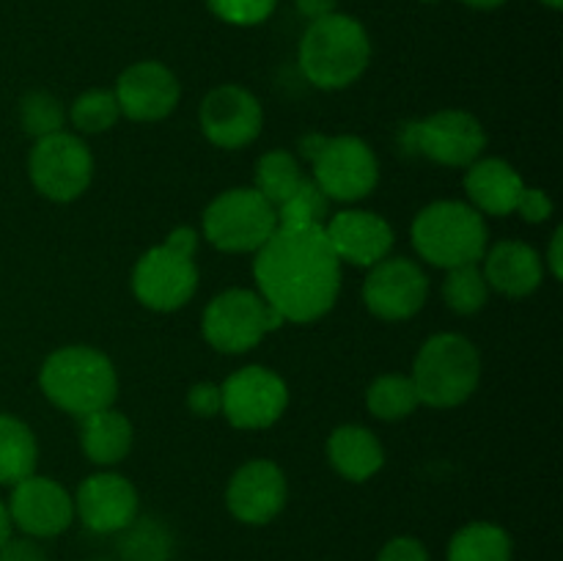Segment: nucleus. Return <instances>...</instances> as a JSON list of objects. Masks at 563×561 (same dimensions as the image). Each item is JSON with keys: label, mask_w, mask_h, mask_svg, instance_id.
Segmentation results:
<instances>
[{"label": "nucleus", "mask_w": 563, "mask_h": 561, "mask_svg": "<svg viewBox=\"0 0 563 561\" xmlns=\"http://www.w3.org/2000/svg\"><path fill=\"white\" fill-rule=\"evenodd\" d=\"M553 198L548 193L539 190V187H522L515 212L528 223H544V220L553 218Z\"/></svg>", "instance_id": "nucleus-35"}, {"label": "nucleus", "mask_w": 563, "mask_h": 561, "mask_svg": "<svg viewBox=\"0 0 563 561\" xmlns=\"http://www.w3.org/2000/svg\"><path fill=\"white\" fill-rule=\"evenodd\" d=\"M284 324V317L253 289H225L203 308L201 330L212 350L240 355Z\"/></svg>", "instance_id": "nucleus-7"}, {"label": "nucleus", "mask_w": 563, "mask_h": 561, "mask_svg": "<svg viewBox=\"0 0 563 561\" xmlns=\"http://www.w3.org/2000/svg\"><path fill=\"white\" fill-rule=\"evenodd\" d=\"M38 443L33 429L22 418L0 413V484L16 482L36 473Z\"/></svg>", "instance_id": "nucleus-24"}, {"label": "nucleus", "mask_w": 563, "mask_h": 561, "mask_svg": "<svg viewBox=\"0 0 563 561\" xmlns=\"http://www.w3.org/2000/svg\"><path fill=\"white\" fill-rule=\"evenodd\" d=\"M187 407L198 418L223 416V391L218 383H196L187 391Z\"/></svg>", "instance_id": "nucleus-34"}, {"label": "nucleus", "mask_w": 563, "mask_h": 561, "mask_svg": "<svg viewBox=\"0 0 563 561\" xmlns=\"http://www.w3.org/2000/svg\"><path fill=\"white\" fill-rule=\"evenodd\" d=\"M522 187H526V182L506 160L478 157L476 163L467 165V198H471V207L482 215H495V218L515 215Z\"/></svg>", "instance_id": "nucleus-21"}, {"label": "nucleus", "mask_w": 563, "mask_h": 561, "mask_svg": "<svg viewBox=\"0 0 563 561\" xmlns=\"http://www.w3.org/2000/svg\"><path fill=\"white\" fill-rule=\"evenodd\" d=\"M0 561H47L44 559L42 548H36L27 539H9V542L0 548Z\"/></svg>", "instance_id": "nucleus-37"}, {"label": "nucleus", "mask_w": 563, "mask_h": 561, "mask_svg": "<svg viewBox=\"0 0 563 561\" xmlns=\"http://www.w3.org/2000/svg\"><path fill=\"white\" fill-rule=\"evenodd\" d=\"M27 176L44 198L69 204L91 185L93 154L80 135L60 130L33 143L27 154Z\"/></svg>", "instance_id": "nucleus-9"}, {"label": "nucleus", "mask_w": 563, "mask_h": 561, "mask_svg": "<svg viewBox=\"0 0 563 561\" xmlns=\"http://www.w3.org/2000/svg\"><path fill=\"white\" fill-rule=\"evenodd\" d=\"M253 275L258 295L284 322H317L341 292V262L324 237V226H278L256 251Z\"/></svg>", "instance_id": "nucleus-1"}, {"label": "nucleus", "mask_w": 563, "mask_h": 561, "mask_svg": "<svg viewBox=\"0 0 563 561\" xmlns=\"http://www.w3.org/2000/svg\"><path fill=\"white\" fill-rule=\"evenodd\" d=\"M38 385L55 407L75 418L113 407L119 396L113 361L88 344L60 346L47 355L38 372Z\"/></svg>", "instance_id": "nucleus-2"}, {"label": "nucleus", "mask_w": 563, "mask_h": 561, "mask_svg": "<svg viewBox=\"0 0 563 561\" xmlns=\"http://www.w3.org/2000/svg\"><path fill=\"white\" fill-rule=\"evenodd\" d=\"M324 237L339 262L352 264V267H374L388 258L394 248V229L388 220L366 209H344V212L330 215L324 223Z\"/></svg>", "instance_id": "nucleus-19"}, {"label": "nucleus", "mask_w": 563, "mask_h": 561, "mask_svg": "<svg viewBox=\"0 0 563 561\" xmlns=\"http://www.w3.org/2000/svg\"><path fill=\"white\" fill-rule=\"evenodd\" d=\"M132 424L115 407L91 413L80 418V446L86 457L97 465H119L132 451Z\"/></svg>", "instance_id": "nucleus-23"}, {"label": "nucleus", "mask_w": 563, "mask_h": 561, "mask_svg": "<svg viewBox=\"0 0 563 561\" xmlns=\"http://www.w3.org/2000/svg\"><path fill=\"white\" fill-rule=\"evenodd\" d=\"M368 270L372 273L363 284V302L374 317L385 322H405L421 311L429 297V278L416 262L388 256Z\"/></svg>", "instance_id": "nucleus-14"}, {"label": "nucleus", "mask_w": 563, "mask_h": 561, "mask_svg": "<svg viewBox=\"0 0 563 561\" xmlns=\"http://www.w3.org/2000/svg\"><path fill=\"white\" fill-rule=\"evenodd\" d=\"M11 517H9V509H5V504L0 501V548H3L5 542L11 539Z\"/></svg>", "instance_id": "nucleus-42"}, {"label": "nucleus", "mask_w": 563, "mask_h": 561, "mask_svg": "<svg viewBox=\"0 0 563 561\" xmlns=\"http://www.w3.org/2000/svg\"><path fill=\"white\" fill-rule=\"evenodd\" d=\"M198 121L207 141L218 148H245L262 135V102L247 88L225 82L203 97Z\"/></svg>", "instance_id": "nucleus-15"}, {"label": "nucleus", "mask_w": 563, "mask_h": 561, "mask_svg": "<svg viewBox=\"0 0 563 561\" xmlns=\"http://www.w3.org/2000/svg\"><path fill=\"white\" fill-rule=\"evenodd\" d=\"M306 179L300 170V160L286 148H273V152L262 154L256 163V174H253V187L273 204L275 209L300 187Z\"/></svg>", "instance_id": "nucleus-26"}, {"label": "nucleus", "mask_w": 563, "mask_h": 561, "mask_svg": "<svg viewBox=\"0 0 563 561\" xmlns=\"http://www.w3.org/2000/svg\"><path fill=\"white\" fill-rule=\"evenodd\" d=\"M423 3H438V0H423Z\"/></svg>", "instance_id": "nucleus-45"}, {"label": "nucleus", "mask_w": 563, "mask_h": 561, "mask_svg": "<svg viewBox=\"0 0 563 561\" xmlns=\"http://www.w3.org/2000/svg\"><path fill=\"white\" fill-rule=\"evenodd\" d=\"M377 561H432L429 550L421 539L416 537H394L379 548Z\"/></svg>", "instance_id": "nucleus-36"}, {"label": "nucleus", "mask_w": 563, "mask_h": 561, "mask_svg": "<svg viewBox=\"0 0 563 561\" xmlns=\"http://www.w3.org/2000/svg\"><path fill=\"white\" fill-rule=\"evenodd\" d=\"M368 413L379 421H401L421 407L410 374H383L366 391Z\"/></svg>", "instance_id": "nucleus-27"}, {"label": "nucleus", "mask_w": 563, "mask_h": 561, "mask_svg": "<svg viewBox=\"0 0 563 561\" xmlns=\"http://www.w3.org/2000/svg\"><path fill=\"white\" fill-rule=\"evenodd\" d=\"M542 3H544V6H550V9H561L563 0H542Z\"/></svg>", "instance_id": "nucleus-44"}, {"label": "nucleus", "mask_w": 563, "mask_h": 561, "mask_svg": "<svg viewBox=\"0 0 563 561\" xmlns=\"http://www.w3.org/2000/svg\"><path fill=\"white\" fill-rule=\"evenodd\" d=\"M5 509L11 526L31 539L60 537L75 522V498L66 493L64 484L38 473H31L11 487Z\"/></svg>", "instance_id": "nucleus-13"}, {"label": "nucleus", "mask_w": 563, "mask_h": 561, "mask_svg": "<svg viewBox=\"0 0 563 561\" xmlns=\"http://www.w3.org/2000/svg\"><path fill=\"white\" fill-rule=\"evenodd\" d=\"M372 61L368 33L355 16L333 14L313 20L300 38V69L311 86L339 91L352 86Z\"/></svg>", "instance_id": "nucleus-3"}, {"label": "nucleus", "mask_w": 563, "mask_h": 561, "mask_svg": "<svg viewBox=\"0 0 563 561\" xmlns=\"http://www.w3.org/2000/svg\"><path fill=\"white\" fill-rule=\"evenodd\" d=\"M561 242H563V229H555L553 240H550V248H548V270H550V275H553V278H561V275H563Z\"/></svg>", "instance_id": "nucleus-40"}, {"label": "nucleus", "mask_w": 563, "mask_h": 561, "mask_svg": "<svg viewBox=\"0 0 563 561\" xmlns=\"http://www.w3.org/2000/svg\"><path fill=\"white\" fill-rule=\"evenodd\" d=\"M324 141H328V135H322V132H308V135L300 138L297 148H300L302 157H306L308 163H311V160L319 154V148L324 146Z\"/></svg>", "instance_id": "nucleus-41"}, {"label": "nucleus", "mask_w": 563, "mask_h": 561, "mask_svg": "<svg viewBox=\"0 0 563 561\" xmlns=\"http://www.w3.org/2000/svg\"><path fill=\"white\" fill-rule=\"evenodd\" d=\"M289 498L284 468L273 460H251L234 471L225 487V506L245 526H267Z\"/></svg>", "instance_id": "nucleus-16"}, {"label": "nucleus", "mask_w": 563, "mask_h": 561, "mask_svg": "<svg viewBox=\"0 0 563 561\" xmlns=\"http://www.w3.org/2000/svg\"><path fill=\"white\" fill-rule=\"evenodd\" d=\"M421 405L449 410L476 394L482 383L478 346L462 333H438L423 341L410 374Z\"/></svg>", "instance_id": "nucleus-4"}, {"label": "nucleus", "mask_w": 563, "mask_h": 561, "mask_svg": "<svg viewBox=\"0 0 563 561\" xmlns=\"http://www.w3.org/2000/svg\"><path fill=\"white\" fill-rule=\"evenodd\" d=\"M465 6H471V9H482V11H489V9H498V6H504L506 0H462Z\"/></svg>", "instance_id": "nucleus-43"}, {"label": "nucleus", "mask_w": 563, "mask_h": 561, "mask_svg": "<svg viewBox=\"0 0 563 561\" xmlns=\"http://www.w3.org/2000/svg\"><path fill=\"white\" fill-rule=\"evenodd\" d=\"M399 143L416 157H427L445 168H467L487 148V132L467 110H438L401 127Z\"/></svg>", "instance_id": "nucleus-8"}, {"label": "nucleus", "mask_w": 563, "mask_h": 561, "mask_svg": "<svg viewBox=\"0 0 563 561\" xmlns=\"http://www.w3.org/2000/svg\"><path fill=\"white\" fill-rule=\"evenodd\" d=\"M66 110L60 105V99L49 91H31L22 97L20 102V124L33 141L38 138L55 135V132L64 130L66 124Z\"/></svg>", "instance_id": "nucleus-31"}, {"label": "nucleus", "mask_w": 563, "mask_h": 561, "mask_svg": "<svg viewBox=\"0 0 563 561\" xmlns=\"http://www.w3.org/2000/svg\"><path fill=\"white\" fill-rule=\"evenodd\" d=\"M66 116L80 135H97V132H108L110 127H115V121L121 119V110L113 91L91 88L71 102Z\"/></svg>", "instance_id": "nucleus-29"}, {"label": "nucleus", "mask_w": 563, "mask_h": 561, "mask_svg": "<svg viewBox=\"0 0 563 561\" xmlns=\"http://www.w3.org/2000/svg\"><path fill=\"white\" fill-rule=\"evenodd\" d=\"M223 416L236 429H267L278 421L289 405L284 377L267 366H245L231 374L223 385Z\"/></svg>", "instance_id": "nucleus-11"}, {"label": "nucleus", "mask_w": 563, "mask_h": 561, "mask_svg": "<svg viewBox=\"0 0 563 561\" xmlns=\"http://www.w3.org/2000/svg\"><path fill=\"white\" fill-rule=\"evenodd\" d=\"M311 165V179L322 187L330 201H361L372 196L379 182L377 154L357 135H328Z\"/></svg>", "instance_id": "nucleus-10"}, {"label": "nucleus", "mask_w": 563, "mask_h": 561, "mask_svg": "<svg viewBox=\"0 0 563 561\" xmlns=\"http://www.w3.org/2000/svg\"><path fill=\"white\" fill-rule=\"evenodd\" d=\"M278 226H324L330 218V198L313 179H302L300 187L280 204Z\"/></svg>", "instance_id": "nucleus-30"}, {"label": "nucleus", "mask_w": 563, "mask_h": 561, "mask_svg": "<svg viewBox=\"0 0 563 561\" xmlns=\"http://www.w3.org/2000/svg\"><path fill=\"white\" fill-rule=\"evenodd\" d=\"M75 517L93 534H121L141 509V498L130 479L121 473H93L77 487Z\"/></svg>", "instance_id": "nucleus-18"}, {"label": "nucleus", "mask_w": 563, "mask_h": 561, "mask_svg": "<svg viewBox=\"0 0 563 561\" xmlns=\"http://www.w3.org/2000/svg\"><path fill=\"white\" fill-rule=\"evenodd\" d=\"M487 242L484 215L465 201H434L412 220V245L434 267L478 264L487 253Z\"/></svg>", "instance_id": "nucleus-5"}, {"label": "nucleus", "mask_w": 563, "mask_h": 561, "mask_svg": "<svg viewBox=\"0 0 563 561\" xmlns=\"http://www.w3.org/2000/svg\"><path fill=\"white\" fill-rule=\"evenodd\" d=\"M198 289V267L190 256L157 245L137 258L132 270V292L152 311H179Z\"/></svg>", "instance_id": "nucleus-12"}, {"label": "nucleus", "mask_w": 563, "mask_h": 561, "mask_svg": "<svg viewBox=\"0 0 563 561\" xmlns=\"http://www.w3.org/2000/svg\"><path fill=\"white\" fill-rule=\"evenodd\" d=\"M113 94L121 116L152 124V121H163L174 113L181 97V86L174 72L159 61H137L121 72Z\"/></svg>", "instance_id": "nucleus-17"}, {"label": "nucleus", "mask_w": 563, "mask_h": 561, "mask_svg": "<svg viewBox=\"0 0 563 561\" xmlns=\"http://www.w3.org/2000/svg\"><path fill=\"white\" fill-rule=\"evenodd\" d=\"M482 273L489 289L506 297H528L542 286L544 262L528 242L504 240L487 248Z\"/></svg>", "instance_id": "nucleus-20"}, {"label": "nucleus", "mask_w": 563, "mask_h": 561, "mask_svg": "<svg viewBox=\"0 0 563 561\" xmlns=\"http://www.w3.org/2000/svg\"><path fill=\"white\" fill-rule=\"evenodd\" d=\"M121 553L126 561H168L170 534L157 520H132L121 531Z\"/></svg>", "instance_id": "nucleus-32"}, {"label": "nucleus", "mask_w": 563, "mask_h": 561, "mask_svg": "<svg viewBox=\"0 0 563 561\" xmlns=\"http://www.w3.org/2000/svg\"><path fill=\"white\" fill-rule=\"evenodd\" d=\"M278 229V212L256 187L223 190L203 212V237L223 253H256Z\"/></svg>", "instance_id": "nucleus-6"}, {"label": "nucleus", "mask_w": 563, "mask_h": 561, "mask_svg": "<svg viewBox=\"0 0 563 561\" xmlns=\"http://www.w3.org/2000/svg\"><path fill=\"white\" fill-rule=\"evenodd\" d=\"M295 3H297V11H300L306 20L313 22V20H322V16L333 14L339 0H295Z\"/></svg>", "instance_id": "nucleus-39"}, {"label": "nucleus", "mask_w": 563, "mask_h": 561, "mask_svg": "<svg viewBox=\"0 0 563 561\" xmlns=\"http://www.w3.org/2000/svg\"><path fill=\"white\" fill-rule=\"evenodd\" d=\"M214 16L231 25H258L275 11L278 0H207Z\"/></svg>", "instance_id": "nucleus-33"}, {"label": "nucleus", "mask_w": 563, "mask_h": 561, "mask_svg": "<svg viewBox=\"0 0 563 561\" xmlns=\"http://www.w3.org/2000/svg\"><path fill=\"white\" fill-rule=\"evenodd\" d=\"M449 561H511L515 559V542H511L509 531L498 522L476 520L462 526L460 531L451 537L449 550H445Z\"/></svg>", "instance_id": "nucleus-25"}, {"label": "nucleus", "mask_w": 563, "mask_h": 561, "mask_svg": "<svg viewBox=\"0 0 563 561\" xmlns=\"http://www.w3.org/2000/svg\"><path fill=\"white\" fill-rule=\"evenodd\" d=\"M328 460L346 482H368L385 465V449L372 429L361 424H344L328 438Z\"/></svg>", "instance_id": "nucleus-22"}, {"label": "nucleus", "mask_w": 563, "mask_h": 561, "mask_svg": "<svg viewBox=\"0 0 563 561\" xmlns=\"http://www.w3.org/2000/svg\"><path fill=\"white\" fill-rule=\"evenodd\" d=\"M163 245L170 248V251L181 253V256L192 258L198 251V231L190 229V226H179V229H174L168 237H165Z\"/></svg>", "instance_id": "nucleus-38"}, {"label": "nucleus", "mask_w": 563, "mask_h": 561, "mask_svg": "<svg viewBox=\"0 0 563 561\" xmlns=\"http://www.w3.org/2000/svg\"><path fill=\"white\" fill-rule=\"evenodd\" d=\"M489 284L484 278L478 264H462V267L449 270L443 280V300L451 311L471 317L478 314L489 300Z\"/></svg>", "instance_id": "nucleus-28"}]
</instances>
